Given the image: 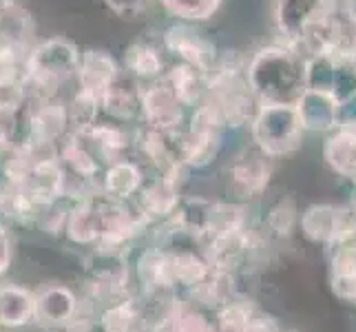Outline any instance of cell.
<instances>
[{
  "instance_id": "1",
  "label": "cell",
  "mask_w": 356,
  "mask_h": 332,
  "mask_svg": "<svg viewBox=\"0 0 356 332\" xmlns=\"http://www.w3.org/2000/svg\"><path fill=\"white\" fill-rule=\"evenodd\" d=\"M305 60L297 49L273 45L245 65V80L259 104H294L305 91Z\"/></svg>"
},
{
  "instance_id": "2",
  "label": "cell",
  "mask_w": 356,
  "mask_h": 332,
  "mask_svg": "<svg viewBox=\"0 0 356 332\" xmlns=\"http://www.w3.org/2000/svg\"><path fill=\"white\" fill-rule=\"evenodd\" d=\"M80 65V49L65 38H49L31 45L24 58L27 95L56 97V91L71 78H76Z\"/></svg>"
},
{
  "instance_id": "3",
  "label": "cell",
  "mask_w": 356,
  "mask_h": 332,
  "mask_svg": "<svg viewBox=\"0 0 356 332\" xmlns=\"http://www.w3.org/2000/svg\"><path fill=\"white\" fill-rule=\"evenodd\" d=\"M250 127L257 149L270 159L299 149L303 138V127L294 104H259Z\"/></svg>"
},
{
  "instance_id": "4",
  "label": "cell",
  "mask_w": 356,
  "mask_h": 332,
  "mask_svg": "<svg viewBox=\"0 0 356 332\" xmlns=\"http://www.w3.org/2000/svg\"><path fill=\"white\" fill-rule=\"evenodd\" d=\"M222 120L213 106L200 102L191 118V127L181 133V164L186 168H204L222 149Z\"/></svg>"
},
{
  "instance_id": "5",
  "label": "cell",
  "mask_w": 356,
  "mask_h": 332,
  "mask_svg": "<svg viewBox=\"0 0 356 332\" xmlns=\"http://www.w3.org/2000/svg\"><path fill=\"white\" fill-rule=\"evenodd\" d=\"M299 228L305 239L332 246L356 235V217L350 208L314 204L299 215Z\"/></svg>"
},
{
  "instance_id": "6",
  "label": "cell",
  "mask_w": 356,
  "mask_h": 332,
  "mask_svg": "<svg viewBox=\"0 0 356 332\" xmlns=\"http://www.w3.org/2000/svg\"><path fill=\"white\" fill-rule=\"evenodd\" d=\"M35 324L49 330H71L80 315V299L76 290L60 281H47L33 292Z\"/></svg>"
},
{
  "instance_id": "7",
  "label": "cell",
  "mask_w": 356,
  "mask_h": 332,
  "mask_svg": "<svg viewBox=\"0 0 356 332\" xmlns=\"http://www.w3.org/2000/svg\"><path fill=\"white\" fill-rule=\"evenodd\" d=\"M181 173H157V177H144L142 189L135 195V206L144 219L168 221L181 202Z\"/></svg>"
},
{
  "instance_id": "8",
  "label": "cell",
  "mask_w": 356,
  "mask_h": 332,
  "mask_svg": "<svg viewBox=\"0 0 356 332\" xmlns=\"http://www.w3.org/2000/svg\"><path fill=\"white\" fill-rule=\"evenodd\" d=\"M273 164L270 157L257 151H243L228 168V193H232L239 202H252L270 184Z\"/></svg>"
},
{
  "instance_id": "9",
  "label": "cell",
  "mask_w": 356,
  "mask_h": 332,
  "mask_svg": "<svg viewBox=\"0 0 356 332\" xmlns=\"http://www.w3.org/2000/svg\"><path fill=\"white\" fill-rule=\"evenodd\" d=\"M332 9V0H277V29L286 38L288 47L297 49L310 24L325 18Z\"/></svg>"
},
{
  "instance_id": "10",
  "label": "cell",
  "mask_w": 356,
  "mask_h": 332,
  "mask_svg": "<svg viewBox=\"0 0 356 332\" xmlns=\"http://www.w3.org/2000/svg\"><path fill=\"white\" fill-rule=\"evenodd\" d=\"M140 118L149 129H179L184 122V104L164 78L153 80L140 89Z\"/></svg>"
},
{
  "instance_id": "11",
  "label": "cell",
  "mask_w": 356,
  "mask_h": 332,
  "mask_svg": "<svg viewBox=\"0 0 356 332\" xmlns=\"http://www.w3.org/2000/svg\"><path fill=\"white\" fill-rule=\"evenodd\" d=\"M87 270L95 297L106 301L124 297V290L129 284V268L122 253L95 248L91 257V266H87Z\"/></svg>"
},
{
  "instance_id": "12",
  "label": "cell",
  "mask_w": 356,
  "mask_h": 332,
  "mask_svg": "<svg viewBox=\"0 0 356 332\" xmlns=\"http://www.w3.org/2000/svg\"><path fill=\"white\" fill-rule=\"evenodd\" d=\"M164 47L166 52L179 58V63H186L204 73L211 71L217 60L215 45L206 40L202 33L191 29L188 24H173L170 29H166Z\"/></svg>"
},
{
  "instance_id": "13",
  "label": "cell",
  "mask_w": 356,
  "mask_h": 332,
  "mask_svg": "<svg viewBox=\"0 0 356 332\" xmlns=\"http://www.w3.org/2000/svg\"><path fill=\"white\" fill-rule=\"evenodd\" d=\"M33 20L24 7L9 0L0 11V58H24L33 40Z\"/></svg>"
},
{
  "instance_id": "14",
  "label": "cell",
  "mask_w": 356,
  "mask_h": 332,
  "mask_svg": "<svg viewBox=\"0 0 356 332\" xmlns=\"http://www.w3.org/2000/svg\"><path fill=\"white\" fill-rule=\"evenodd\" d=\"M118 76L120 69L111 54L102 52V49H87V52L80 54V65L76 73L78 91L89 93L95 100H100Z\"/></svg>"
},
{
  "instance_id": "15",
  "label": "cell",
  "mask_w": 356,
  "mask_h": 332,
  "mask_svg": "<svg viewBox=\"0 0 356 332\" xmlns=\"http://www.w3.org/2000/svg\"><path fill=\"white\" fill-rule=\"evenodd\" d=\"M294 109L303 131H332L339 125V100L327 91L305 89Z\"/></svg>"
},
{
  "instance_id": "16",
  "label": "cell",
  "mask_w": 356,
  "mask_h": 332,
  "mask_svg": "<svg viewBox=\"0 0 356 332\" xmlns=\"http://www.w3.org/2000/svg\"><path fill=\"white\" fill-rule=\"evenodd\" d=\"M332 262H330V286L343 301L356 303V235L341 239L330 246Z\"/></svg>"
},
{
  "instance_id": "17",
  "label": "cell",
  "mask_w": 356,
  "mask_h": 332,
  "mask_svg": "<svg viewBox=\"0 0 356 332\" xmlns=\"http://www.w3.org/2000/svg\"><path fill=\"white\" fill-rule=\"evenodd\" d=\"M144 171L133 159H120L102 168L100 173V193L104 198L118 202H131L144 184Z\"/></svg>"
},
{
  "instance_id": "18",
  "label": "cell",
  "mask_w": 356,
  "mask_h": 332,
  "mask_svg": "<svg viewBox=\"0 0 356 332\" xmlns=\"http://www.w3.org/2000/svg\"><path fill=\"white\" fill-rule=\"evenodd\" d=\"M78 131L87 138L91 151L95 153L102 168L113 162H120V159H127V153L131 149V138L120 125H113V122L111 125L95 122V125L87 129H78Z\"/></svg>"
},
{
  "instance_id": "19",
  "label": "cell",
  "mask_w": 356,
  "mask_h": 332,
  "mask_svg": "<svg viewBox=\"0 0 356 332\" xmlns=\"http://www.w3.org/2000/svg\"><path fill=\"white\" fill-rule=\"evenodd\" d=\"M35 324L33 290L18 284L0 286V328L16 330Z\"/></svg>"
},
{
  "instance_id": "20",
  "label": "cell",
  "mask_w": 356,
  "mask_h": 332,
  "mask_svg": "<svg viewBox=\"0 0 356 332\" xmlns=\"http://www.w3.org/2000/svg\"><path fill=\"white\" fill-rule=\"evenodd\" d=\"M213 221H215V202L204 198H188L179 202L173 217L168 219V224L195 239L204 242L213 232Z\"/></svg>"
},
{
  "instance_id": "21",
  "label": "cell",
  "mask_w": 356,
  "mask_h": 332,
  "mask_svg": "<svg viewBox=\"0 0 356 332\" xmlns=\"http://www.w3.org/2000/svg\"><path fill=\"white\" fill-rule=\"evenodd\" d=\"M138 277L149 294H170L177 290L168 253L162 246H155V248L142 253L138 262Z\"/></svg>"
},
{
  "instance_id": "22",
  "label": "cell",
  "mask_w": 356,
  "mask_h": 332,
  "mask_svg": "<svg viewBox=\"0 0 356 332\" xmlns=\"http://www.w3.org/2000/svg\"><path fill=\"white\" fill-rule=\"evenodd\" d=\"M65 235L78 246H95L100 239V211L97 195L78 200L71 206L65 221Z\"/></svg>"
},
{
  "instance_id": "23",
  "label": "cell",
  "mask_w": 356,
  "mask_h": 332,
  "mask_svg": "<svg viewBox=\"0 0 356 332\" xmlns=\"http://www.w3.org/2000/svg\"><path fill=\"white\" fill-rule=\"evenodd\" d=\"M100 109L115 122H129L140 118V89L129 78H122V73L113 80V84L100 97Z\"/></svg>"
},
{
  "instance_id": "24",
  "label": "cell",
  "mask_w": 356,
  "mask_h": 332,
  "mask_svg": "<svg viewBox=\"0 0 356 332\" xmlns=\"http://www.w3.org/2000/svg\"><path fill=\"white\" fill-rule=\"evenodd\" d=\"M323 155L332 171L356 182V127H339L325 140Z\"/></svg>"
},
{
  "instance_id": "25",
  "label": "cell",
  "mask_w": 356,
  "mask_h": 332,
  "mask_svg": "<svg viewBox=\"0 0 356 332\" xmlns=\"http://www.w3.org/2000/svg\"><path fill=\"white\" fill-rule=\"evenodd\" d=\"M206 76L208 73L195 69L186 63H177L173 67H168L162 78L168 87L175 91V95L179 97V102L184 106H195L204 100Z\"/></svg>"
},
{
  "instance_id": "26",
  "label": "cell",
  "mask_w": 356,
  "mask_h": 332,
  "mask_svg": "<svg viewBox=\"0 0 356 332\" xmlns=\"http://www.w3.org/2000/svg\"><path fill=\"white\" fill-rule=\"evenodd\" d=\"M108 332H144L149 317L144 313V306L131 297H118L104 306V310L97 315Z\"/></svg>"
},
{
  "instance_id": "27",
  "label": "cell",
  "mask_w": 356,
  "mask_h": 332,
  "mask_svg": "<svg viewBox=\"0 0 356 332\" xmlns=\"http://www.w3.org/2000/svg\"><path fill=\"white\" fill-rule=\"evenodd\" d=\"M155 332H215V324L197 306L173 303L157 322Z\"/></svg>"
},
{
  "instance_id": "28",
  "label": "cell",
  "mask_w": 356,
  "mask_h": 332,
  "mask_svg": "<svg viewBox=\"0 0 356 332\" xmlns=\"http://www.w3.org/2000/svg\"><path fill=\"white\" fill-rule=\"evenodd\" d=\"M124 67L138 80H157L164 76V58L149 42H133L124 54Z\"/></svg>"
},
{
  "instance_id": "29",
  "label": "cell",
  "mask_w": 356,
  "mask_h": 332,
  "mask_svg": "<svg viewBox=\"0 0 356 332\" xmlns=\"http://www.w3.org/2000/svg\"><path fill=\"white\" fill-rule=\"evenodd\" d=\"M259 310L252 301H245V299H237L232 297L230 301L222 303L215 313V332H237L248 319Z\"/></svg>"
},
{
  "instance_id": "30",
  "label": "cell",
  "mask_w": 356,
  "mask_h": 332,
  "mask_svg": "<svg viewBox=\"0 0 356 332\" xmlns=\"http://www.w3.org/2000/svg\"><path fill=\"white\" fill-rule=\"evenodd\" d=\"M170 16L184 22H204L217 14L222 0H159Z\"/></svg>"
},
{
  "instance_id": "31",
  "label": "cell",
  "mask_w": 356,
  "mask_h": 332,
  "mask_svg": "<svg viewBox=\"0 0 356 332\" xmlns=\"http://www.w3.org/2000/svg\"><path fill=\"white\" fill-rule=\"evenodd\" d=\"M297 224H299V211H297V204H294L292 198H284L270 206L268 217H266V226L273 235L290 237Z\"/></svg>"
},
{
  "instance_id": "32",
  "label": "cell",
  "mask_w": 356,
  "mask_h": 332,
  "mask_svg": "<svg viewBox=\"0 0 356 332\" xmlns=\"http://www.w3.org/2000/svg\"><path fill=\"white\" fill-rule=\"evenodd\" d=\"M20 133V106L0 104V153L11 151L18 144Z\"/></svg>"
},
{
  "instance_id": "33",
  "label": "cell",
  "mask_w": 356,
  "mask_h": 332,
  "mask_svg": "<svg viewBox=\"0 0 356 332\" xmlns=\"http://www.w3.org/2000/svg\"><path fill=\"white\" fill-rule=\"evenodd\" d=\"M104 3L115 16L124 18V20L140 18L144 11L149 9V0H104Z\"/></svg>"
},
{
  "instance_id": "34",
  "label": "cell",
  "mask_w": 356,
  "mask_h": 332,
  "mask_svg": "<svg viewBox=\"0 0 356 332\" xmlns=\"http://www.w3.org/2000/svg\"><path fill=\"white\" fill-rule=\"evenodd\" d=\"M237 332H279V326L275 324V319H270L261 310H257Z\"/></svg>"
},
{
  "instance_id": "35",
  "label": "cell",
  "mask_w": 356,
  "mask_h": 332,
  "mask_svg": "<svg viewBox=\"0 0 356 332\" xmlns=\"http://www.w3.org/2000/svg\"><path fill=\"white\" fill-rule=\"evenodd\" d=\"M339 127H356V93L339 102Z\"/></svg>"
},
{
  "instance_id": "36",
  "label": "cell",
  "mask_w": 356,
  "mask_h": 332,
  "mask_svg": "<svg viewBox=\"0 0 356 332\" xmlns=\"http://www.w3.org/2000/svg\"><path fill=\"white\" fill-rule=\"evenodd\" d=\"M11 260H14V248H11V239L7 235V230L3 228L0 230V277L9 270Z\"/></svg>"
},
{
  "instance_id": "37",
  "label": "cell",
  "mask_w": 356,
  "mask_h": 332,
  "mask_svg": "<svg viewBox=\"0 0 356 332\" xmlns=\"http://www.w3.org/2000/svg\"><path fill=\"white\" fill-rule=\"evenodd\" d=\"M71 332H108L100 317H80L73 322Z\"/></svg>"
},
{
  "instance_id": "38",
  "label": "cell",
  "mask_w": 356,
  "mask_h": 332,
  "mask_svg": "<svg viewBox=\"0 0 356 332\" xmlns=\"http://www.w3.org/2000/svg\"><path fill=\"white\" fill-rule=\"evenodd\" d=\"M7 3H9V0H0V11H3V9L7 7Z\"/></svg>"
},
{
  "instance_id": "39",
  "label": "cell",
  "mask_w": 356,
  "mask_h": 332,
  "mask_svg": "<svg viewBox=\"0 0 356 332\" xmlns=\"http://www.w3.org/2000/svg\"><path fill=\"white\" fill-rule=\"evenodd\" d=\"M350 211H352V215H354V217H356V200H354V202H352V208H350Z\"/></svg>"
},
{
  "instance_id": "40",
  "label": "cell",
  "mask_w": 356,
  "mask_h": 332,
  "mask_svg": "<svg viewBox=\"0 0 356 332\" xmlns=\"http://www.w3.org/2000/svg\"><path fill=\"white\" fill-rule=\"evenodd\" d=\"M279 332H294V330H279Z\"/></svg>"
}]
</instances>
